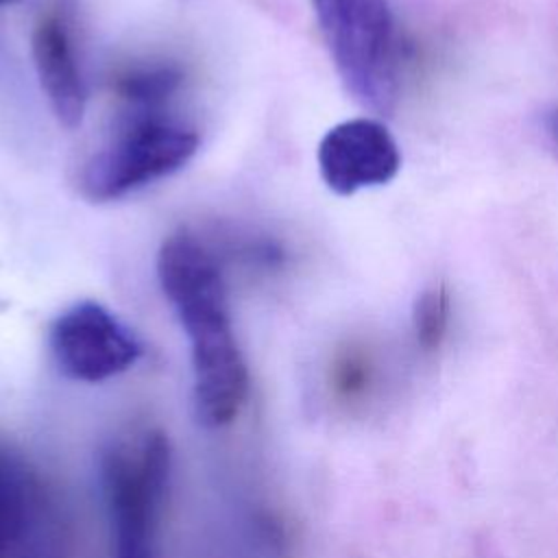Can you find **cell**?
<instances>
[{"mask_svg":"<svg viewBox=\"0 0 558 558\" xmlns=\"http://www.w3.org/2000/svg\"><path fill=\"white\" fill-rule=\"evenodd\" d=\"M451 320V299L445 283L427 286L414 301L412 307V329L414 340L421 351L434 353L442 347L449 333Z\"/></svg>","mask_w":558,"mask_h":558,"instance_id":"30bf717a","label":"cell"},{"mask_svg":"<svg viewBox=\"0 0 558 558\" xmlns=\"http://www.w3.org/2000/svg\"><path fill=\"white\" fill-rule=\"evenodd\" d=\"M336 72L366 109L386 113L397 100L399 39L386 0H312Z\"/></svg>","mask_w":558,"mask_h":558,"instance_id":"7a4b0ae2","label":"cell"},{"mask_svg":"<svg viewBox=\"0 0 558 558\" xmlns=\"http://www.w3.org/2000/svg\"><path fill=\"white\" fill-rule=\"evenodd\" d=\"M33 59L57 120L68 129L78 126L85 113V85L65 24L54 13L44 15L33 31Z\"/></svg>","mask_w":558,"mask_h":558,"instance_id":"ba28073f","label":"cell"},{"mask_svg":"<svg viewBox=\"0 0 558 558\" xmlns=\"http://www.w3.org/2000/svg\"><path fill=\"white\" fill-rule=\"evenodd\" d=\"M181 83V72L170 65H150L135 68L122 74L116 83V89L122 100L135 107V113H153Z\"/></svg>","mask_w":558,"mask_h":558,"instance_id":"9c48e42d","label":"cell"},{"mask_svg":"<svg viewBox=\"0 0 558 558\" xmlns=\"http://www.w3.org/2000/svg\"><path fill=\"white\" fill-rule=\"evenodd\" d=\"M373 384V364L364 353H347L336 366V386L344 397H362Z\"/></svg>","mask_w":558,"mask_h":558,"instance_id":"8fae6325","label":"cell"},{"mask_svg":"<svg viewBox=\"0 0 558 558\" xmlns=\"http://www.w3.org/2000/svg\"><path fill=\"white\" fill-rule=\"evenodd\" d=\"M545 126H547V133L551 135V140L558 144V105L545 113Z\"/></svg>","mask_w":558,"mask_h":558,"instance_id":"7c38bea8","label":"cell"},{"mask_svg":"<svg viewBox=\"0 0 558 558\" xmlns=\"http://www.w3.org/2000/svg\"><path fill=\"white\" fill-rule=\"evenodd\" d=\"M170 440L146 432L135 445H111L100 484L113 527V558H157V521L170 480Z\"/></svg>","mask_w":558,"mask_h":558,"instance_id":"3957f363","label":"cell"},{"mask_svg":"<svg viewBox=\"0 0 558 558\" xmlns=\"http://www.w3.org/2000/svg\"><path fill=\"white\" fill-rule=\"evenodd\" d=\"M316 157L325 185L340 196L386 185L401 168L397 140L375 118L336 124L320 140Z\"/></svg>","mask_w":558,"mask_h":558,"instance_id":"52a82bcc","label":"cell"},{"mask_svg":"<svg viewBox=\"0 0 558 558\" xmlns=\"http://www.w3.org/2000/svg\"><path fill=\"white\" fill-rule=\"evenodd\" d=\"M11 2H17V0H0V4H11Z\"/></svg>","mask_w":558,"mask_h":558,"instance_id":"4fadbf2b","label":"cell"},{"mask_svg":"<svg viewBox=\"0 0 558 558\" xmlns=\"http://www.w3.org/2000/svg\"><path fill=\"white\" fill-rule=\"evenodd\" d=\"M157 277L190 340L194 410L205 427L231 423L248 392V371L238 347L225 283L211 253L190 233L163 240Z\"/></svg>","mask_w":558,"mask_h":558,"instance_id":"6da1fadb","label":"cell"},{"mask_svg":"<svg viewBox=\"0 0 558 558\" xmlns=\"http://www.w3.org/2000/svg\"><path fill=\"white\" fill-rule=\"evenodd\" d=\"M50 351L65 377L96 384L129 371L140 360L142 344L107 307L81 301L54 318Z\"/></svg>","mask_w":558,"mask_h":558,"instance_id":"5b68a950","label":"cell"},{"mask_svg":"<svg viewBox=\"0 0 558 558\" xmlns=\"http://www.w3.org/2000/svg\"><path fill=\"white\" fill-rule=\"evenodd\" d=\"M196 148L194 131L155 113H135L111 144L89 157L81 174V190L96 203L120 198L177 172L194 157Z\"/></svg>","mask_w":558,"mask_h":558,"instance_id":"277c9868","label":"cell"},{"mask_svg":"<svg viewBox=\"0 0 558 558\" xmlns=\"http://www.w3.org/2000/svg\"><path fill=\"white\" fill-rule=\"evenodd\" d=\"M63 534L41 480L0 447V558H63Z\"/></svg>","mask_w":558,"mask_h":558,"instance_id":"8992f818","label":"cell"}]
</instances>
